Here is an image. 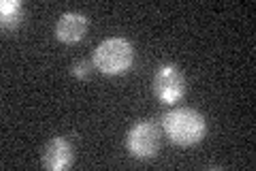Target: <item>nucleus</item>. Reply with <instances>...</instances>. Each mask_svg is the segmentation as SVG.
Listing matches in <instances>:
<instances>
[{
	"instance_id": "3",
	"label": "nucleus",
	"mask_w": 256,
	"mask_h": 171,
	"mask_svg": "<svg viewBox=\"0 0 256 171\" xmlns=\"http://www.w3.org/2000/svg\"><path fill=\"white\" fill-rule=\"evenodd\" d=\"M160 128L156 122L152 120H141L137 124L130 126V131L126 135V150L132 158L139 160H150L154 158L160 150Z\"/></svg>"
},
{
	"instance_id": "2",
	"label": "nucleus",
	"mask_w": 256,
	"mask_h": 171,
	"mask_svg": "<svg viewBox=\"0 0 256 171\" xmlns=\"http://www.w3.org/2000/svg\"><path fill=\"white\" fill-rule=\"evenodd\" d=\"M134 47L124 37H109L94 50V67L105 75H122L132 67Z\"/></svg>"
},
{
	"instance_id": "5",
	"label": "nucleus",
	"mask_w": 256,
	"mask_h": 171,
	"mask_svg": "<svg viewBox=\"0 0 256 171\" xmlns=\"http://www.w3.org/2000/svg\"><path fill=\"white\" fill-rule=\"evenodd\" d=\"M43 167L50 169V171H64L73 165L75 160V152H73V145H70L68 139L64 137H54L45 143L43 148Z\"/></svg>"
},
{
	"instance_id": "8",
	"label": "nucleus",
	"mask_w": 256,
	"mask_h": 171,
	"mask_svg": "<svg viewBox=\"0 0 256 171\" xmlns=\"http://www.w3.org/2000/svg\"><path fill=\"white\" fill-rule=\"evenodd\" d=\"M92 69H94V62H88V60H79V62H75L73 64V75L77 77V79H86V77H90V73H92Z\"/></svg>"
},
{
	"instance_id": "7",
	"label": "nucleus",
	"mask_w": 256,
	"mask_h": 171,
	"mask_svg": "<svg viewBox=\"0 0 256 171\" xmlns=\"http://www.w3.org/2000/svg\"><path fill=\"white\" fill-rule=\"evenodd\" d=\"M0 18H2V26L15 30L24 20V5L20 0H2L0 3Z\"/></svg>"
},
{
	"instance_id": "1",
	"label": "nucleus",
	"mask_w": 256,
	"mask_h": 171,
	"mask_svg": "<svg viewBox=\"0 0 256 171\" xmlns=\"http://www.w3.org/2000/svg\"><path fill=\"white\" fill-rule=\"evenodd\" d=\"M162 131L169 137L171 143L188 148V145H196L203 141L207 124L201 111L192 107H178V109H171L169 113H164Z\"/></svg>"
},
{
	"instance_id": "6",
	"label": "nucleus",
	"mask_w": 256,
	"mask_h": 171,
	"mask_svg": "<svg viewBox=\"0 0 256 171\" xmlns=\"http://www.w3.org/2000/svg\"><path fill=\"white\" fill-rule=\"evenodd\" d=\"M86 32H88V18L77 11H68L60 15L58 24H56V37L62 43H77V41L86 37Z\"/></svg>"
},
{
	"instance_id": "4",
	"label": "nucleus",
	"mask_w": 256,
	"mask_h": 171,
	"mask_svg": "<svg viewBox=\"0 0 256 171\" xmlns=\"http://www.w3.org/2000/svg\"><path fill=\"white\" fill-rule=\"evenodd\" d=\"M186 92V77L178 64H160L154 75V94L160 103L173 105Z\"/></svg>"
}]
</instances>
